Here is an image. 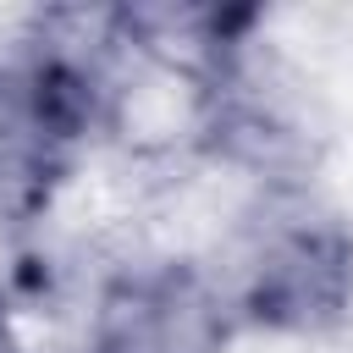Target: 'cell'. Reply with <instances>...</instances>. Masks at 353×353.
Segmentation results:
<instances>
[{
  "label": "cell",
  "instance_id": "2",
  "mask_svg": "<svg viewBox=\"0 0 353 353\" xmlns=\"http://www.w3.org/2000/svg\"><path fill=\"white\" fill-rule=\"evenodd\" d=\"M94 110L99 72L72 55L0 72V226H22L55 199Z\"/></svg>",
  "mask_w": 353,
  "mask_h": 353
},
{
  "label": "cell",
  "instance_id": "1",
  "mask_svg": "<svg viewBox=\"0 0 353 353\" xmlns=\"http://www.w3.org/2000/svg\"><path fill=\"white\" fill-rule=\"evenodd\" d=\"M353 303V237L336 215L270 204L243 243L237 309L265 331H325Z\"/></svg>",
  "mask_w": 353,
  "mask_h": 353
},
{
  "label": "cell",
  "instance_id": "3",
  "mask_svg": "<svg viewBox=\"0 0 353 353\" xmlns=\"http://www.w3.org/2000/svg\"><path fill=\"white\" fill-rule=\"evenodd\" d=\"M226 303L193 265H143L127 270L105 303L94 353H221Z\"/></svg>",
  "mask_w": 353,
  "mask_h": 353
},
{
  "label": "cell",
  "instance_id": "4",
  "mask_svg": "<svg viewBox=\"0 0 353 353\" xmlns=\"http://www.w3.org/2000/svg\"><path fill=\"white\" fill-rule=\"evenodd\" d=\"M0 353H22V347H17V331H11V320H6V303H0Z\"/></svg>",
  "mask_w": 353,
  "mask_h": 353
}]
</instances>
